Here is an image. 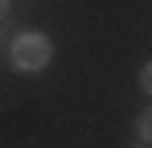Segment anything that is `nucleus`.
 Masks as SVG:
<instances>
[{
    "instance_id": "nucleus-1",
    "label": "nucleus",
    "mask_w": 152,
    "mask_h": 148,
    "mask_svg": "<svg viewBox=\"0 0 152 148\" xmlns=\"http://www.w3.org/2000/svg\"><path fill=\"white\" fill-rule=\"evenodd\" d=\"M8 62L21 74H41L53 62V41L45 33H37V29H21V33H12V41H8Z\"/></svg>"
},
{
    "instance_id": "nucleus-2",
    "label": "nucleus",
    "mask_w": 152,
    "mask_h": 148,
    "mask_svg": "<svg viewBox=\"0 0 152 148\" xmlns=\"http://www.w3.org/2000/svg\"><path fill=\"white\" fill-rule=\"evenodd\" d=\"M136 140L140 144H152V107H144L136 115Z\"/></svg>"
},
{
    "instance_id": "nucleus-3",
    "label": "nucleus",
    "mask_w": 152,
    "mask_h": 148,
    "mask_svg": "<svg viewBox=\"0 0 152 148\" xmlns=\"http://www.w3.org/2000/svg\"><path fill=\"white\" fill-rule=\"evenodd\" d=\"M140 91L152 99V62H144V66H140Z\"/></svg>"
},
{
    "instance_id": "nucleus-4",
    "label": "nucleus",
    "mask_w": 152,
    "mask_h": 148,
    "mask_svg": "<svg viewBox=\"0 0 152 148\" xmlns=\"http://www.w3.org/2000/svg\"><path fill=\"white\" fill-rule=\"evenodd\" d=\"M8 21V0H0V25Z\"/></svg>"
},
{
    "instance_id": "nucleus-5",
    "label": "nucleus",
    "mask_w": 152,
    "mask_h": 148,
    "mask_svg": "<svg viewBox=\"0 0 152 148\" xmlns=\"http://www.w3.org/2000/svg\"><path fill=\"white\" fill-rule=\"evenodd\" d=\"M136 148H152V144H136Z\"/></svg>"
}]
</instances>
